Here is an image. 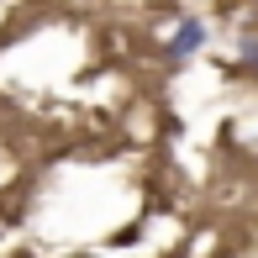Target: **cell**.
Wrapping results in <instances>:
<instances>
[{
  "label": "cell",
  "mask_w": 258,
  "mask_h": 258,
  "mask_svg": "<svg viewBox=\"0 0 258 258\" xmlns=\"http://www.w3.org/2000/svg\"><path fill=\"white\" fill-rule=\"evenodd\" d=\"M195 42H201V27H184V37H179V42H174V53H190V48H195Z\"/></svg>",
  "instance_id": "cell-1"
},
{
  "label": "cell",
  "mask_w": 258,
  "mask_h": 258,
  "mask_svg": "<svg viewBox=\"0 0 258 258\" xmlns=\"http://www.w3.org/2000/svg\"><path fill=\"white\" fill-rule=\"evenodd\" d=\"M74 258H90V253H74Z\"/></svg>",
  "instance_id": "cell-2"
},
{
  "label": "cell",
  "mask_w": 258,
  "mask_h": 258,
  "mask_svg": "<svg viewBox=\"0 0 258 258\" xmlns=\"http://www.w3.org/2000/svg\"><path fill=\"white\" fill-rule=\"evenodd\" d=\"M253 63H258V53H253Z\"/></svg>",
  "instance_id": "cell-3"
}]
</instances>
